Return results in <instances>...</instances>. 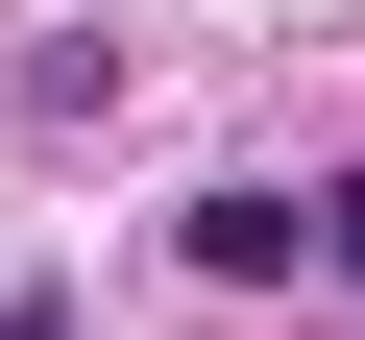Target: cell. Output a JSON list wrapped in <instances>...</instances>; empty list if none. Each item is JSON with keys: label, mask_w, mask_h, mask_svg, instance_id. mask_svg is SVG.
<instances>
[{"label": "cell", "mask_w": 365, "mask_h": 340, "mask_svg": "<svg viewBox=\"0 0 365 340\" xmlns=\"http://www.w3.org/2000/svg\"><path fill=\"white\" fill-rule=\"evenodd\" d=\"M195 267H220V292H292V267H365V195H268V170H244V195H195Z\"/></svg>", "instance_id": "6da1fadb"}, {"label": "cell", "mask_w": 365, "mask_h": 340, "mask_svg": "<svg viewBox=\"0 0 365 340\" xmlns=\"http://www.w3.org/2000/svg\"><path fill=\"white\" fill-rule=\"evenodd\" d=\"M0 340H73V316H49V292H0Z\"/></svg>", "instance_id": "7a4b0ae2"}]
</instances>
